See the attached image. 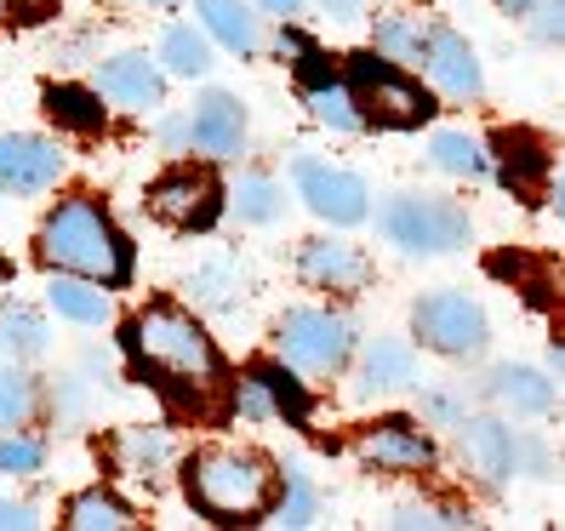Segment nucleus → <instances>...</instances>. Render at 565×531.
<instances>
[{
    "label": "nucleus",
    "mask_w": 565,
    "mask_h": 531,
    "mask_svg": "<svg viewBox=\"0 0 565 531\" xmlns=\"http://www.w3.org/2000/svg\"><path fill=\"white\" fill-rule=\"evenodd\" d=\"M126 354L138 360V372L154 378L160 389L206 401L223 389V354L206 338V326L178 304H149L126 320Z\"/></svg>",
    "instance_id": "1"
},
{
    "label": "nucleus",
    "mask_w": 565,
    "mask_h": 531,
    "mask_svg": "<svg viewBox=\"0 0 565 531\" xmlns=\"http://www.w3.org/2000/svg\"><path fill=\"white\" fill-rule=\"evenodd\" d=\"M35 252L46 269L86 275L97 286H126L131 280V241L120 235V223L104 212L97 194H70L57 201L35 235Z\"/></svg>",
    "instance_id": "2"
},
{
    "label": "nucleus",
    "mask_w": 565,
    "mask_h": 531,
    "mask_svg": "<svg viewBox=\"0 0 565 531\" xmlns=\"http://www.w3.org/2000/svg\"><path fill=\"white\" fill-rule=\"evenodd\" d=\"M183 491L206 520L241 525V520H263L275 509L280 475H275V463L252 446H201L183 463Z\"/></svg>",
    "instance_id": "3"
},
{
    "label": "nucleus",
    "mask_w": 565,
    "mask_h": 531,
    "mask_svg": "<svg viewBox=\"0 0 565 531\" xmlns=\"http://www.w3.org/2000/svg\"><path fill=\"white\" fill-rule=\"evenodd\" d=\"M377 229L388 246H401L406 257H451L475 241V223L469 212H462L457 201H446V194H388L383 212H377Z\"/></svg>",
    "instance_id": "4"
},
{
    "label": "nucleus",
    "mask_w": 565,
    "mask_h": 531,
    "mask_svg": "<svg viewBox=\"0 0 565 531\" xmlns=\"http://www.w3.org/2000/svg\"><path fill=\"white\" fill-rule=\"evenodd\" d=\"M349 97L365 126H383V131H412L435 115V97H428L401 63H388L377 52H354L349 57V75H343Z\"/></svg>",
    "instance_id": "5"
},
{
    "label": "nucleus",
    "mask_w": 565,
    "mask_h": 531,
    "mask_svg": "<svg viewBox=\"0 0 565 531\" xmlns=\"http://www.w3.org/2000/svg\"><path fill=\"white\" fill-rule=\"evenodd\" d=\"M275 349L291 372L303 378H338L349 360H354V320L338 309H286L275 326Z\"/></svg>",
    "instance_id": "6"
},
{
    "label": "nucleus",
    "mask_w": 565,
    "mask_h": 531,
    "mask_svg": "<svg viewBox=\"0 0 565 531\" xmlns=\"http://www.w3.org/2000/svg\"><path fill=\"white\" fill-rule=\"evenodd\" d=\"M412 338L446 360H469L491 343V320L469 291H428L412 304Z\"/></svg>",
    "instance_id": "7"
},
{
    "label": "nucleus",
    "mask_w": 565,
    "mask_h": 531,
    "mask_svg": "<svg viewBox=\"0 0 565 531\" xmlns=\"http://www.w3.org/2000/svg\"><path fill=\"white\" fill-rule=\"evenodd\" d=\"M149 212L178 235H201L223 217V183L212 166H172L149 183Z\"/></svg>",
    "instance_id": "8"
},
{
    "label": "nucleus",
    "mask_w": 565,
    "mask_h": 531,
    "mask_svg": "<svg viewBox=\"0 0 565 531\" xmlns=\"http://www.w3.org/2000/svg\"><path fill=\"white\" fill-rule=\"evenodd\" d=\"M291 178H297V194H303V206L315 212V217H326L331 229H354V223H365V178L360 172H349V166H331V160H315V155H297V166H291Z\"/></svg>",
    "instance_id": "9"
},
{
    "label": "nucleus",
    "mask_w": 565,
    "mask_h": 531,
    "mask_svg": "<svg viewBox=\"0 0 565 531\" xmlns=\"http://www.w3.org/2000/svg\"><path fill=\"white\" fill-rule=\"evenodd\" d=\"M354 457L377 475H423L435 469V440L412 417H377L354 435Z\"/></svg>",
    "instance_id": "10"
},
{
    "label": "nucleus",
    "mask_w": 565,
    "mask_h": 531,
    "mask_svg": "<svg viewBox=\"0 0 565 531\" xmlns=\"http://www.w3.org/2000/svg\"><path fill=\"white\" fill-rule=\"evenodd\" d=\"M63 149L35 131H0V194H46L63 178Z\"/></svg>",
    "instance_id": "11"
},
{
    "label": "nucleus",
    "mask_w": 565,
    "mask_h": 531,
    "mask_svg": "<svg viewBox=\"0 0 565 531\" xmlns=\"http://www.w3.org/2000/svg\"><path fill=\"white\" fill-rule=\"evenodd\" d=\"M297 275H303V286H315V291H360V286H372V257H365L354 241L320 235V241L297 246Z\"/></svg>",
    "instance_id": "12"
},
{
    "label": "nucleus",
    "mask_w": 565,
    "mask_h": 531,
    "mask_svg": "<svg viewBox=\"0 0 565 531\" xmlns=\"http://www.w3.org/2000/svg\"><path fill=\"white\" fill-rule=\"evenodd\" d=\"M97 97L131 109V115H160L166 104V75L149 63V52H120V57H104L97 63Z\"/></svg>",
    "instance_id": "13"
},
{
    "label": "nucleus",
    "mask_w": 565,
    "mask_h": 531,
    "mask_svg": "<svg viewBox=\"0 0 565 531\" xmlns=\"http://www.w3.org/2000/svg\"><path fill=\"white\" fill-rule=\"evenodd\" d=\"M423 70L428 81H435L446 97H457V104H469V97L486 92V75H480V57L475 46L457 35V29H423Z\"/></svg>",
    "instance_id": "14"
},
{
    "label": "nucleus",
    "mask_w": 565,
    "mask_h": 531,
    "mask_svg": "<svg viewBox=\"0 0 565 531\" xmlns=\"http://www.w3.org/2000/svg\"><path fill=\"white\" fill-rule=\"evenodd\" d=\"M291 70H297L303 104H309V115H315L320 126H331V131H365V120H360V109H354V97H349L343 75L331 70V63H326L315 46H309V52H297V57H291Z\"/></svg>",
    "instance_id": "15"
},
{
    "label": "nucleus",
    "mask_w": 565,
    "mask_h": 531,
    "mask_svg": "<svg viewBox=\"0 0 565 531\" xmlns=\"http://www.w3.org/2000/svg\"><path fill=\"white\" fill-rule=\"evenodd\" d=\"M457 452L486 486H503L514 475V457H520V428L497 423V417H462L457 423Z\"/></svg>",
    "instance_id": "16"
},
{
    "label": "nucleus",
    "mask_w": 565,
    "mask_h": 531,
    "mask_svg": "<svg viewBox=\"0 0 565 531\" xmlns=\"http://www.w3.org/2000/svg\"><path fill=\"white\" fill-rule=\"evenodd\" d=\"M497 155H486L497 166V178H503V189L525 194V201H537V194L548 189L554 178V160H548V144L537 138V131H497L491 138Z\"/></svg>",
    "instance_id": "17"
},
{
    "label": "nucleus",
    "mask_w": 565,
    "mask_h": 531,
    "mask_svg": "<svg viewBox=\"0 0 565 531\" xmlns=\"http://www.w3.org/2000/svg\"><path fill=\"white\" fill-rule=\"evenodd\" d=\"M246 144V109L235 92H206L189 115V149H201L206 160H228Z\"/></svg>",
    "instance_id": "18"
},
{
    "label": "nucleus",
    "mask_w": 565,
    "mask_h": 531,
    "mask_svg": "<svg viewBox=\"0 0 565 531\" xmlns=\"http://www.w3.org/2000/svg\"><path fill=\"white\" fill-rule=\"evenodd\" d=\"M417 383V349L401 338H372L360 349L354 367V401H377V394H401Z\"/></svg>",
    "instance_id": "19"
},
{
    "label": "nucleus",
    "mask_w": 565,
    "mask_h": 531,
    "mask_svg": "<svg viewBox=\"0 0 565 531\" xmlns=\"http://www.w3.org/2000/svg\"><path fill=\"white\" fill-rule=\"evenodd\" d=\"M172 463H178V440L166 435V428H120L115 435V469L126 480L154 491L166 475H172Z\"/></svg>",
    "instance_id": "20"
},
{
    "label": "nucleus",
    "mask_w": 565,
    "mask_h": 531,
    "mask_svg": "<svg viewBox=\"0 0 565 531\" xmlns=\"http://www.w3.org/2000/svg\"><path fill=\"white\" fill-rule=\"evenodd\" d=\"M486 394H491L503 412H514V417H543V412H554V378L537 372V367H514V360L486 378Z\"/></svg>",
    "instance_id": "21"
},
{
    "label": "nucleus",
    "mask_w": 565,
    "mask_h": 531,
    "mask_svg": "<svg viewBox=\"0 0 565 531\" xmlns=\"http://www.w3.org/2000/svg\"><path fill=\"white\" fill-rule=\"evenodd\" d=\"M46 304H52V315L75 320V326H92V331L115 320L109 291L97 286V280H86V275H63V269H52V280H46Z\"/></svg>",
    "instance_id": "22"
},
{
    "label": "nucleus",
    "mask_w": 565,
    "mask_h": 531,
    "mask_svg": "<svg viewBox=\"0 0 565 531\" xmlns=\"http://www.w3.org/2000/svg\"><path fill=\"white\" fill-rule=\"evenodd\" d=\"M194 12H201L206 35L223 41L228 52L252 57V52L263 46V23H257V12L246 7V0H194Z\"/></svg>",
    "instance_id": "23"
},
{
    "label": "nucleus",
    "mask_w": 565,
    "mask_h": 531,
    "mask_svg": "<svg viewBox=\"0 0 565 531\" xmlns=\"http://www.w3.org/2000/svg\"><path fill=\"white\" fill-rule=\"evenodd\" d=\"M189 297H194V309H212V315L241 309V297H246L241 257H212V263H201V269L189 275Z\"/></svg>",
    "instance_id": "24"
},
{
    "label": "nucleus",
    "mask_w": 565,
    "mask_h": 531,
    "mask_svg": "<svg viewBox=\"0 0 565 531\" xmlns=\"http://www.w3.org/2000/svg\"><path fill=\"white\" fill-rule=\"evenodd\" d=\"M41 104H46V115L63 131H81V138H97V131L109 126V109H104V97H97L92 86H46Z\"/></svg>",
    "instance_id": "25"
},
{
    "label": "nucleus",
    "mask_w": 565,
    "mask_h": 531,
    "mask_svg": "<svg viewBox=\"0 0 565 531\" xmlns=\"http://www.w3.org/2000/svg\"><path fill=\"white\" fill-rule=\"evenodd\" d=\"M46 320L29 309V304H0V360H18V367H29V360L46 354Z\"/></svg>",
    "instance_id": "26"
},
{
    "label": "nucleus",
    "mask_w": 565,
    "mask_h": 531,
    "mask_svg": "<svg viewBox=\"0 0 565 531\" xmlns=\"http://www.w3.org/2000/svg\"><path fill=\"white\" fill-rule=\"evenodd\" d=\"M63 525H70V531H131V525H138V514H131L115 491L92 486V491H75V497H70Z\"/></svg>",
    "instance_id": "27"
},
{
    "label": "nucleus",
    "mask_w": 565,
    "mask_h": 531,
    "mask_svg": "<svg viewBox=\"0 0 565 531\" xmlns=\"http://www.w3.org/2000/svg\"><path fill=\"white\" fill-rule=\"evenodd\" d=\"M160 63H166V75H183V81H201L212 70V46H206V29H194V23H172L160 35Z\"/></svg>",
    "instance_id": "28"
},
{
    "label": "nucleus",
    "mask_w": 565,
    "mask_h": 531,
    "mask_svg": "<svg viewBox=\"0 0 565 531\" xmlns=\"http://www.w3.org/2000/svg\"><path fill=\"white\" fill-rule=\"evenodd\" d=\"M41 412V383L18 360H0V428H29Z\"/></svg>",
    "instance_id": "29"
},
{
    "label": "nucleus",
    "mask_w": 565,
    "mask_h": 531,
    "mask_svg": "<svg viewBox=\"0 0 565 531\" xmlns=\"http://www.w3.org/2000/svg\"><path fill=\"white\" fill-rule=\"evenodd\" d=\"M428 160H435L440 172H451V178H480V172H491L480 138H469V131H435V138H428Z\"/></svg>",
    "instance_id": "30"
},
{
    "label": "nucleus",
    "mask_w": 565,
    "mask_h": 531,
    "mask_svg": "<svg viewBox=\"0 0 565 531\" xmlns=\"http://www.w3.org/2000/svg\"><path fill=\"white\" fill-rule=\"evenodd\" d=\"M377 57L401 63V70H412V63H423V18H406V12H383L377 18Z\"/></svg>",
    "instance_id": "31"
},
{
    "label": "nucleus",
    "mask_w": 565,
    "mask_h": 531,
    "mask_svg": "<svg viewBox=\"0 0 565 531\" xmlns=\"http://www.w3.org/2000/svg\"><path fill=\"white\" fill-rule=\"evenodd\" d=\"M491 275L520 280L531 304H543V309L554 304V263H548V257H520V252L509 257V252H503V257H491Z\"/></svg>",
    "instance_id": "32"
},
{
    "label": "nucleus",
    "mask_w": 565,
    "mask_h": 531,
    "mask_svg": "<svg viewBox=\"0 0 565 531\" xmlns=\"http://www.w3.org/2000/svg\"><path fill=\"white\" fill-rule=\"evenodd\" d=\"M257 372H263V383H269V394H275V417H286V423L303 428L315 401H309V389L297 383V372L286 367V360H280V367H257Z\"/></svg>",
    "instance_id": "33"
},
{
    "label": "nucleus",
    "mask_w": 565,
    "mask_h": 531,
    "mask_svg": "<svg viewBox=\"0 0 565 531\" xmlns=\"http://www.w3.org/2000/svg\"><path fill=\"white\" fill-rule=\"evenodd\" d=\"M235 212H241L246 223H275V217H280V189H275V178L246 172V178L235 183Z\"/></svg>",
    "instance_id": "34"
},
{
    "label": "nucleus",
    "mask_w": 565,
    "mask_h": 531,
    "mask_svg": "<svg viewBox=\"0 0 565 531\" xmlns=\"http://www.w3.org/2000/svg\"><path fill=\"white\" fill-rule=\"evenodd\" d=\"M46 463V446L18 435V428H0V475H35Z\"/></svg>",
    "instance_id": "35"
},
{
    "label": "nucleus",
    "mask_w": 565,
    "mask_h": 531,
    "mask_svg": "<svg viewBox=\"0 0 565 531\" xmlns=\"http://www.w3.org/2000/svg\"><path fill=\"white\" fill-rule=\"evenodd\" d=\"M235 412H241L246 423H275V394H269V383H263L257 367L235 383Z\"/></svg>",
    "instance_id": "36"
},
{
    "label": "nucleus",
    "mask_w": 565,
    "mask_h": 531,
    "mask_svg": "<svg viewBox=\"0 0 565 531\" xmlns=\"http://www.w3.org/2000/svg\"><path fill=\"white\" fill-rule=\"evenodd\" d=\"M320 509V497L303 475H286V497H280V525H309Z\"/></svg>",
    "instance_id": "37"
},
{
    "label": "nucleus",
    "mask_w": 565,
    "mask_h": 531,
    "mask_svg": "<svg viewBox=\"0 0 565 531\" xmlns=\"http://www.w3.org/2000/svg\"><path fill=\"white\" fill-rule=\"evenodd\" d=\"M423 417L440 423V428H457L462 417H469V406H462L457 389H428V394H423Z\"/></svg>",
    "instance_id": "38"
},
{
    "label": "nucleus",
    "mask_w": 565,
    "mask_h": 531,
    "mask_svg": "<svg viewBox=\"0 0 565 531\" xmlns=\"http://www.w3.org/2000/svg\"><path fill=\"white\" fill-rule=\"evenodd\" d=\"M388 525H401V531H412V525H469V514H457V509H428V503H406V509L388 514Z\"/></svg>",
    "instance_id": "39"
},
{
    "label": "nucleus",
    "mask_w": 565,
    "mask_h": 531,
    "mask_svg": "<svg viewBox=\"0 0 565 531\" xmlns=\"http://www.w3.org/2000/svg\"><path fill=\"white\" fill-rule=\"evenodd\" d=\"M525 18H531V35H537L543 46L559 41V29H565V7H559V0H537V7H531Z\"/></svg>",
    "instance_id": "40"
},
{
    "label": "nucleus",
    "mask_w": 565,
    "mask_h": 531,
    "mask_svg": "<svg viewBox=\"0 0 565 531\" xmlns=\"http://www.w3.org/2000/svg\"><path fill=\"white\" fill-rule=\"evenodd\" d=\"M0 7H12L18 23H46V18H57L63 0H0Z\"/></svg>",
    "instance_id": "41"
},
{
    "label": "nucleus",
    "mask_w": 565,
    "mask_h": 531,
    "mask_svg": "<svg viewBox=\"0 0 565 531\" xmlns=\"http://www.w3.org/2000/svg\"><path fill=\"white\" fill-rule=\"evenodd\" d=\"M35 525H41V514L29 503H7V497H0V531H35Z\"/></svg>",
    "instance_id": "42"
},
{
    "label": "nucleus",
    "mask_w": 565,
    "mask_h": 531,
    "mask_svg": "<svg viewBox=\"0 0 565 531\" xmlns=\"http://www.w3.org/2000/svg\"><path fill=\"white\" fill-rule=\"evenodd\" d=\"M331 23H365V0H320Z\"/></svg>",
    "instance_id": "43"
},
{
    "label": "nucleus",
    "mask_w": 565,
    "mask_h": 531,
    "mask_svg": "<svg viewBox=\"0 0 565 531\" xmlns=\"http://www.w3.org/2000/svg\"><path fill=\"white\" fill-rule=\"evenodd\" d=\"M160 144L166 149H189V115H166L160 120Z\"/></svg>",
    "instance_id": "44"
},
{
    "label": "nucleus",
    "mask_w": 565,
    "mask_h": 531,
    "mask_svg": "<svg viewBox=\"0 0 565 531\" xmlns=\"http://www.w3.org/2000/svg\"><path fill=\"white\" fill-rule=\"evenodd\" d=\"M263 12H275V18H297V12H303V0H263Z\"/></svg>",
    "instance_id": "45"
},
{
    "label": "nucleus",
    "mask_w": 565,
    "mask_h": 531,
    "mask_svg": "<svg viewBox=\"0 0 565 531\" xmlns=\"http://www.w3.org/2000/svg\"><path fill=\"white\" fill-rule=\"evenodd\" d=\"M497 7H503V12H509V18H525V12H531V7H537V0H497Z\"/></svg>",
    "instance_id": "46"
},
{
    "label": "nucleus",
    "mask_w": 565,
    "mask_h": 531,
    "mask_svg": "<svg viewBox=\"0 0 565 531\" xmlns=\"http://www.w3.org/2000/svg\"><path fill=\"white\" fill-rule=\"evenodd\" d=\"M143 7H183V0H143Z\"/></svg>",
    "instance_id": "47"
}]
</instances>
